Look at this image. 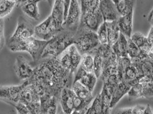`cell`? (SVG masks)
<instances>
[{"instance_id":"bcb514c9","label":"cell","mask_w":153,"mask_h":114,"mask_svg":"<svg viewBox=\"0 0 153 114\" xmlns=\"http://www.w3.org/2000/svg\"><path fill=\"white\" fill-rule=\"evenodd\" d=\"M153 114V110L152 109V107L149 104L146 105V107L145 108V110L143 111V114Z\"/></svg>"},{"instance_id":"ab89813d","label":"cell","mask_w":153,"mask_h":114,"mask_svg":"<svg viewBox=\"0 0 153 114\" xmlns=\"http://www.w3.org/2000/svg\"><path fill=\"white\" fill-rule=\"evenodd\" d=\"M10 105H12L13 106H14L17 114H30L27 105L22 102H18L17 103H12Z\"/></svg>"},{"instance_id":"9a60e30c","label":"cell","mask_w":153,"mask_h":114,"mask_svg":"<svg viewBox=\"0 0 153 114\" xmlns=\"http://www.w3.org/2000/svg\"><path fill=\"white\" fill-rule=\"evenodd\" d=\"M59 99L55 96L46 94L40 98L41 114H55Z\"/></svg>"},{"instance_id":"30bf717a","label":"cell","mask_w":153,"mask_h":114,"mask_svg":"<svg viewBox=\"0 0 153 114\" xmlns=\"http://www.w3.org/2000/svg\"><path fill=\"white\" fill-rule=\"evenodd\" d=\"M81 15V7L79 0H71L67 18L63 22V28L76 31L80 21Z\"/></svg>"},{"instance_id":"e0dca14e","label":"cell","mask_w":153,"mask_h":114,"mask_svg":"<svg viewBox=\"0 0 153 114\" xmlns=\"http://www.w3.org/2000/svg\"><path fill=\"white\" fill-rule=\"evenodd\" d=\"M133 13L121 15L118 20V25L120 33L127 38H131L132 32Z\"/></svg>"},{"instance_id":"681fc988","label":"cell","mask_w":153,"mask_h":114,"mask_svg":"<svg viewBox=\"0 0 153 114\" xmlns=\"http://www.w3.org/2000/svg\"><path fill=\"white\" fill-rule=\"evenodd\" d=\"M45 1H47L48 2L49 4V5H52V4H53V1H54V0H45Z\"/></svg>"},{"instance_id":"7a4b0ae2","label":"cell","mask_w":153,"mask_h":114,"mask_svg":"<svg viewBox=\"0 0 153 114\" xmlns=\"http://www.w3.org/2000/svg\"><path fill=\"white\" fill-rule=\"evenodd\" d=\"M76 31L63 28L48 41L42 54V59L59 57L71 45L74 44Z\"/></svg>"},{"instance_id":"f6af8a7d","label":"cell","mask_w":153,"mask_h":114,"mask_svg":"<svg viewBox=\"0 0 153 114\" xmlns=\"http://www.w3.org/2000/svg\"><path fill=\"white\" fill-rule=\"evenodd\" d=\"M147 39L150 43L153 46V26L152 27V28L150 30V32L149 33L148 37H147Z\"/></svg>"},{"instance_id":"6da1fadb","label":"cell","mask_w":153,"mask_h":114,"mask_svg":"<svg viewBox=\"0 0 153 114\" xmlns=\"http://www.w3.org/2000/svg\"><path fill=\"white\" fill-rule=\"evenodd\" d=\"M34 68L29 83L39 86L46 94L55 96L60 100L65 87L71 88L73 74L65 69L58 57L42 59Z\"/></svg>"},{"instance_id":"f546056e","label":"cell","mask_w":153,"mask_h":114,"mask_svg":"<svg viewBox=\"0 0 153 114\" xmlns=\"http://www.w3.org/2000/svg\"><path fill=\"white\" fill-rule=\"evenodd\" d=\"M86 114H103V105L100 93L94 99L92 104L88 108Z\"/></svg>"},{"instance_id":"9c48e42d","label":"cell","mask_w":153,"mask_h":114,"mask_svg":"<svg viewBox=\"0 0 153 114\" xmlns=\"http://www.w3.org/2000/svg\"><path fill=\"white\" fill-rule=\"evenodd\" d=\"M131 59V58H130ZM131 64L138 70L139 73L143 77L140 82H153V56L149 55L145 58L131 59Z\"/></svg>"},{"instance_id":"816d5d0a","label":"cell","mask_w":153,"mask_h":114,"mask_svg":"<svg viewBox=\"0 0 153 114\" xmlns=\"http://www.w3.org/2000/svg\"><path fill=\"white\" fill-rule=\"evenodd\" d=\"M12 1H16V0H12Z\"/></svg>"},{"instance_id":"3957f363","label":"cell","mask_w":153,"mask_h":114,"mask_svg":"<svg viewBox=\"0 0 153 114\" xmlns=\"http://www.w3.org/2000/svg\"><path fill=\"white\" fill-rule=\"evenodd\" d=\"M48 42V41L39 39L35 36L21 41L8 39L7 48L14 53L27 52L33 62H37L42 59V54Z\"/></svg>"},{"instance_id":"ee69618b","label":"cell","mask_w":153,"mask_h":114,"mask_svg":"<svg viewBox=\"0 0 153 114\" xmlns=\"http://www.w3.org/2000/svg\"><path fill=\"white\" fill-rule=\"evenodd\" d=\"M115 114H132V108H120L115 111Z\"/></svg>"},{"instance_id":"f907efd6","label":"cell","mask_w":153,"mask_h":114,"mask_svg":"<svg viewBox=\"0 0 153 114\" xmlns=\"http://www.w3.org/2000/svg\"><path fill=\"white\" fill-rule=\"evenodd\" d=\"M149 55H151V56H153V45L152 46V49H151V51H150Z\"/></svg>"},{"instance_id":"f1b7e54d","label":"cell","mask_w":153,"mask_h":114,"mask_svg":"<svg viewBox=\"0 0 153 114\" xmlns=\"http://www.w3.org/2000/svg\"><path fill=\"white\" fill-rule=\"evenodd\" d=\"M100 94L103 105V114H109L111 110L110 108V104L111 102L112 94L109 92L105 85H103Z\"/></svg>"},{"instance_id":"7402d4cb","label":"cell","mask_w":153,"mask_h":114,"mask_svg":"<svg viewBox=\"0 0 153 114\" xmlns=\"http://www.w3.org/2000/svg\"><path fill=\"white\" fill-rule=\"evenodd\" d=\"M128 39L120 33L118 41L112 46V49L118 57H128Z\"/></svg>"},{"instance_id":"e575fe53","label":"cell","mask_w":153,"mask_h":114,"mask_svg":"<svg viewBox=\"0 0 153 114\" xmlns=\"http://www.w3.org/2000/svg\"><path fill=\"white\" fill-rule=\"evenodd\" d=\"M117 74H114L110 75L103 82V85H105L107 88L109 92L112 94L114 91L120 83Z\"/></svg>"},{"instance_id":"8fae6325","label":"cell","mask_w":153,"mask_h":114,"mask_svg":"<svg viewBox=\"0 0 153 114\" xmlns=\"http://www.w3.org/2000/svg\"><path fill=\"white\" fill-rule=\"evenodd\" d=\"M35 27L31 22L20 16L18 19L15 31L9 39L21 41L33 37L35 35Z\"/></svg>"},{"instance_id":"cb8c5ba5","label":"cell","mask_w":153,"mask_h":114,"mask_svg":"<svg viewBox=\"0 0 153 114\" xmlns=\"http://www.w3.org/2000/svg\"><path fill=\"white\" fill-rule=\"evenodd\" d=\"M120 15L134 13L136 0H112Z\"/></svg>"},{"instance_id":"83f0119b","label":"cell","mask_w":153,"mask_h":114,"mask_svg":"<svg viewBox=\"0 0 153 114\" xmlns=\"http://www.w3.org/2000/svg\"><path fill=\"white\" fill-rule=\"evenodd\" d=\"M90 54L94 56V73L97 78H100L103 70V57L97 51V49L91 52Z\"/></svg>"},{"instance_id":"7c38bea8","label":"cell","mask_w":153,"mask_h":114,"mask_svg":"<svg viewBox=\"0 0 153 114\" xmlns=\"http://www.w3.org/2000/svg\"><path fill=\"white\" fill-rule=\"evenodd\" d=\"M14 70L18 78L26 80L32 76L34 68L29 64L28 60L25 57L19 56L15 59Z\"/></svg>"},{"instance_id":"d4e9b609","label":"cell","mask_w":153,"mask_h":114,"mask_svg":"<svg viewBox=\"0 0 153 114\" xmlns=\"http://www.w3.org/2000/svg\"><path fill=\"white\" fill-rule=\"evenodd\" d=\"M68 50L72 64V73L74 74L80 66L82 58V54L79 52L75 44L71 45L69 48H68Z\"/></svg>"},{"instance_id":"d590c367","label":"cell","mask_w":153,"mask_h":114,"mask_svg":"<svg viewBox=\"0 0 153 114\" xmlns=\"http://www.w3.org/2000/svg\"><path fill=\"white\" fill-rule=\"evenodd\" d=\"M60 64L63 67L72 73V67L70 59V54L68 50V48L62 53L59 57ZM73 74V73H72Z\"/></svg>"},{"instance_id":"ffe728a7","label":"cell","mask_w":153,"mask_h":114,"mask_svg":"<svg viewBox=\"0 0 153 114\" xmlns=\"http://www.w3.org/2000/svg\"><path fill=\"white\" fill-rule=\"evenodd\" d=\"M143 77L140 75L138 69L131 64L126 68L123 75L122 81H125L131 86L140 82V79Z\"/></svg>"},{"instance_id":"60d3db41","label":"cell","mask_w":153,"mask_h":114,"mask_svg":"<svg viewBox=\"0 0 153 114\" xmlns=\"http://www.w3.org/2000/svg\"><path fill=\"white\" fill-rule=\"evenodd\" d=\"M30 114H41V103L40 102H33L27 105Z\"/></svg>"},{"instance_id":"1f68e13d","label":"cell","mask_w":153,"mask_h":114,"mask_svg":"<svg viewBox=\"0 0 153 114\" xmlns=\"http://www.w3.org/2000/svg\"><path fill=\"white\" fill-rule=\"evenodd\" d=\"M131 64V61L129 57H118L117 75L120 82L123 80L124 72L127 67Z\"/></svg>"},{"instance_id":"f35d334b","label":"cell","mask_w":153,"mask_h":114,"mask_svg":"<svg viewBox=\"0 0 153 114\" xmlns=\"http://www.w3.org/2000/svg\"><path fill=\"white\" fill-rule=\"evenodd\" d=\"M143 85V97L149 98L153 96V82H145L142 83Z\"/></svg>"},{"instance_id":"4316f807","label":"cell","mask_w":153,"mask_h":114,"mask_svg":"<svg viewBox=\"0 0 153 114\" xmlns=\"http://www.w3.org/2000/svg\"><path fill=\"white\" fill-rule=\"evenodd\" d=\"M128 39V57L131 59L132 58H145L149 56V54H147L143 52L139 47L131 40V39Z\"/></svg>"},{"instance_id":"5b68a950","label":"cell","mask_w":153,"mask_h":114,"mask_svg":"<svg viewBox=\"0 0 153 114\" xmlns=\"http://www.w3.org/2000/svg\"><path fill=\"white\" fill-rule=\"evenodd\" d=\"M97 50L103 59V70L100 78L104 82L110 75L117 74L118 56L109 45H100Z\"/></svg>"},{"instance_id":"4dcf8cb0","label":"cell","mask_w":153,"mask_h":114,"mask_svg":"<svg viewBox=\"0 0 153 114\" xmlns=\"http://www.w3.org/2000/svg\"><path fill=\"white\" fill-rule=\"evenodd\" d=\"M17 3L12 0L0 1V18H4L12 12Z\"/></svg>"},{"instance_id":"4fadbf2b","label":"cell","mask_w":153,"mask_h":114,"mask_svg":"<svg viewBox=\"0 0 153 114\" xmlns=\"http://www.w3.org/2000/svg\"><path fill=\"white\" fill-rule=\"evenodd\" d=\"M99 9L105 22L118 20L121 16L112 0H100Z\"/></svg>"},{"instance_id":"2e32d148","label":"cell","mask_w":153,"mask_h":114,"mask_svg":"<svg viewBox=\"0 0 153 114\" xmlns=\"http://www.w3.org/2000/svg\"><path fill=\"white\" fill-rule=\"evenodd\" d=\"M42 0H28L24 3L20 5L21 10L29 18L33 20H38L40 18L37 4Z\"/></svg>"},{"instance_id":"74e56055","label":"cell","mask_w":153,"mask_h":114,"mask_svg":"<svg viewBox=\"0 0 153 114\" xmlns=\"http://www.w3.org/2000/svg\"><path fill=\"white\" fill-rule=\"evenodd\" d=\"M132 41L135 43L139 48L145 43L147 40V38L140 32H135L132 34L131 38Z\"/></svg>"},{"instance_id":"484cf974","label":"cell","mask_w":153,"mask_h":114,"mask_svg":"<svg viewBox=\"0 0 153 114\" xmlns=\"http://www.w3.org/2000/svg\"><path fill=\"white\" fill-rule=\"evenodd\" d=\"M97 77L94 72H86L79 82L92 93L97 83Z\"/></svg>"},{"instance_id":"5bb4252c","label":"cell","mask_w":153,"mask_h":114,"mask_svg":"<svg viewBox=\"0 0 153 114\" xmlns=\"http://www.w3.org/2000/svg\"><path fill=\"white\" fill-rule=\"evenodd\" d=\"M73 94L72 89L68 87H65L62 91L59 102L64 114H73L74 111Z\"/></svg>"},{"instance_id":"8992f818","label":"cell","mask_w":153,"mask_h":114,"mask_svg":"<svg viewBox=\"0 0 153 114\" xmlns=\"http://www.w3.org/2000/svg\"><path fill=\"white\" fill-rule=\"evenodd\" d=\"M62 30L57 28L52 16L49 15L44 21L35 27L36 38L44 41H49Z\"/></svg>"},{"instance_id":"d6a6232c","label":"cell","mask_w":153,"mask_h":114,"mask_svg":"<svg viewBox=\"0 0 153 114\" xmlns=\"http://www.w3.org/2000/svg\"><path fill=\"white\" fill-rule=\"evenodd\" d=\"M79 66L87 72H94V56L90 53L83 54Z\"/></svg>"},{"instance_id":"7bdbcfd3","label":"cell","mask_w":153,"mask_h":114,"mask_svg":"<svg viewBox=\"0 0 153 114\" xmlns=\"http://www.w3.org/2000/svg\"><path fill=\"white\" fill-rule=\"evenodd\" d=\"M146 106L142 105H137L132 107V114H143Z\"/></svg>"},{"instance_id":"44dd1931","label":"cell","mask_w":153,"mask_h":114,"mask_svg":"<svg viewBox=\"0 0 153 114\" xmlns=\"http://www.w3.org/2000/svg\"><path fill=\"white\" fill-rule=\"evenodd\" d=\"M71 88L77 96L88 103H91L94 99L92 93L79 81L73 82Z\"/></svg>"},{"instance_id":"d6986e66","label":"cell","mask_w":153,"mask_h":114,"mask_svg":"<svg viewBox=\"0 0 153 114\" xmlns=\"http://www.w3.org/2000/svg\"><path fill=\"white\" fill-rule=\"evenodd\" d=\"M131 87V86L125 81H121L119 83L112 94L111 102L110 104L111 110L117 104L126 94H127Z\"/></svg>"},{"instance_id":"7dc6e473","label":"cell","mask_w":153,"mask_h":114,"mask_svg":"<svg viewBox=\"0 0 153 114\" xmlns=\"http://www.w3.org/2000/svg\"><path fill=\"white\" fill-rule=\"evenodd\" d=\"M148 21L153 26V9L148 15Z\"/></svg>"},{"instance_id":"836d02e7","label":"cell","mask_w":153,"mask_h":114,"mask_svg":"<svg viewBox=\"0 0 153 114\" xmlns=\"http://www.w3.org/2000/svg\"><path fill=\"white\" fill-rule=\"evenodd\" d=\"M127 94L130 100L136 99L139 98L143 97L142 83L139 82L132 86Z\"/></svg>"},{"instance_id":"277c9868","label":"cell","mask_w":153,"mask_h":114,"mask_svg":"<svg viewBox=\"0 0 153 114\" xmlns=\"http://www.w3.org/2000/svg\"><path fill=\"white\" fill-rule=\"evenodd\" d=\"M74 44L83 55L90 53L100 45L97 33L84 28H77Z\"/></svg>"},{"instance_id":"b9f144b4","label":"cell","mask_w":153,"mask_h":114,"mask_svg":"<svg viewBox=\"0 0 153 114\" xmlns=\"http://www.w3.org/2000/svg\"><path fill=\"white\" fill-rule=\"evenodd\" d=\"M4 18H1L0 22V48L2 50L5 45V34H4Z\"/></svg>"},{"instance_id":"c3c4849f","label":"cell","mask_w":153,"mask_h":114,"mask_svg":"<svg viewBox=\"0 0 153 114\" xmlns=\"http://www.w3.org/2000/svg\"><path fill=\"white\" fill-rule=\"evenodd\" d=\"M27 1H28V0H16V3H17V5L18 6H19L20 5H21L22 4L24 3L25 2Z\"/></svg>"},{"instance_id":"ac0fdd59","label":"cell","mask_w":153,"mask_h":114,"mask_svg":"<svg viewBox=\"0 0 153 114\" xmlns=\"http://www.w3.org/2000/svg\"><path fill=\"white\" fill-rule=\"evenodd\" d=\"M19 102L28 105L33 102H40V97L35 90L32 84L27 86L22 91Z\"/></svg>"},{"instance_id":"52a82bcc","label":"cell","mask_w":153,"mask_h":114,"mask_svg":"<svg viewBox=\"0 0 153 114\" xmlns=\"http://www.w3.org/2000/svg\"><path fill=\"white\" fill-rule=\"evenodd\" d=\"M104 22L100 9L94 12H87L82 13L80 21L77 28H84L97 32L98 28Z\"/></svg>"},{"instance_id":"ba28073f","label":"cell","mask_w":153,"mask_h":114,"mask_svg":"<svg viewBox=\"0 0 153 114\" xmlns=\"http://www.w3.org/2000/svg\"><path fill=\"white\" fill-rule=\"evenodd\" d=\"M28 85L29 80H26L20 85L1 86L0 88L1 100L10 104L19 102L22 91Z\"/></svg>"},{"instance_id":"8d00e7d4","label":"cell","mask_w":153,"mask_h":114,"mask_svg":"<svg viewBox=\"0 0 153 114\" xmlns=\"http://www.w3.org/2000/svg\"><path fill=\"white\" fill-rule=\"evenodd\" d=\"M97 37L101 45L108 44V34L107 28L105 22L98 28L97 32Z\"/></svg>"},{"instance_id":"603a6c76","label":"cell","mask_w":153,"mask_h":114,"mask_svg":"<svg viewBox=\"0 0 153 114\" xmlns=\"http://www.w3.org/2000/svg\"><path fill=\"white\" fill-rule=\"evenodd\" d=\"M108 34V45L112 46L118 40L120 36V30L118 25V20L105 22Z\"/></svg>"}]
</instances>
